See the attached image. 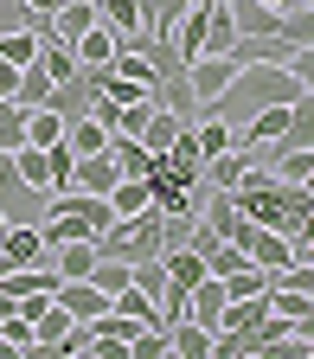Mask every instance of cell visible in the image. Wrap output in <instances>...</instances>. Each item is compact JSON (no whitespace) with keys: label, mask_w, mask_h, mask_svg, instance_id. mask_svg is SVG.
Wrapping results in <instances>:
<instances>
[{"label":"cell","mask_w":314,"mask_h":359,"mask_svg":"<svg viewBox=\"0 0 314 359\" xmlns=\"http://www.w3.org/2000/svg\"><path fill=\"white\" fill-rule=\"evenodd\" d=\"M45 205H52V193H39L20 180L13 154L0 148V212H7V224H45Z\"/></svg>","instance_id":"6da1fadb"},{"label":"cell","mask_w":314,"mask_h":359,"mask_svg":"<svg viewBox=\"0 0 314 359\" xmlns=\"http://www.w3.org/2000/svg\"><path fill=\"white\" fill-rule=\"evenodd\" d=\"M238 244H244L250 263H263V269H289V263H295V238H289V231H269V224H257V218H250V231H244Z\"/></svg>","instance_id":"7a4b0ae2"},{"label":"cell","mask_w":314,"mask_h":359,"mask_svg":"<svg viewBox=\"0 0 314 359\" xmlns=\"http://www.w3.org/2000/svg\"><path fill=\"white\" fill-rule=\"evenodd\" d=\"M199 193H205V224H212L218 238L238 244V238L250 231V212L238 205V193H224V187H199Z\"/></svg>","instance_id":"3957f363"},{"label":"cell","mask_w":314,"mask_h":359,"mask_svg":"<svg viewBox=\"0 0 314 359\" xmlns=\"http://www.w3.org/2000/svg\"><path fill=\"white\" fill-rule=\"evenodd\" d=\"M0 257H7V263H52V238H45V224H7Z\"/></svg>","instance_id":"277c9868"},{"label":"cell","mask_w":314,"mask_h":359,"mask_svg":"<svg viewBox=\"0 0 314 359\" xmlns=\"http://www.w3.org/2000/svg\"><path fill=\"white\" fill-rule=\"evenodd\" d=\"M103 244L97 238H71V244H52V269H58V283H83L90 269H97Z\"/></svg>","instance_id":"5b68a950"},{"label":"cell","mask_w":314,"mask_h":359,"mask_svg":"<svg viewBox=\"0 0 314 359\" xmlns=\"http://www.w3.org/2000/svg\"><path fill=\"white\" fill-rule=\"evenodd\" d=\"M161 257H167V289H186V295H193V289L212 276V269H205V250H193V244H167Z\"/></svg>","instance_id":"8992f818"},{"label":"cell","mask_w":314,"mask_h":359,"mask_svg":"<svg viewBox=\"0 0 314 359\" xmlns=\"http://www.w3.org/2000/svg\"><path fill=\"white\" fill-rule=\"evenodd\" d=\"M289 109H295V103H269V109H257V116L238 128V148H269V142H282V135H289Z\"/></svg>","instance_id":"52a82bcc"},{"label":"cell","mask_w":314,"mask_h":359,"mask_svg":"<svg viewBox=\"0 0 314 359\" xmlns=\"http://www.w3.org/2000/svg\"><path fill=\"white\" fill-rule=\"evenodd\" d=\"M116 180H122V167H116V154L103 148V154H77V173H71V187L77 193H116Z\"/></svg>","instance_id":"ba28073f"},{"label":"cell","mask_w":314,"mask_h":359,"mask_svg":"<svg viewBox=\"0 0 314 359\" xmlns=\"http://www.w3.org/2000/svg\"><path fill=\"white\" fill-rule=\"evenodd\" d=\"M186 77H193V97H199V103H212L218 90L238 77V65L224 58V52H205V58H193V65H186Z\"/></svg>","instance_id":"9c48e42d"},{"label":"cell","mask_w":314,"mask_h":359,"mask_svg":"<svg viewBox=\"0 0 314 359\" xmlns=\"http://www.w3.org/2000/svg\"><path fill=\"white\" fill-rule=\"evenodd\" d=\"M71 327H77V314L52 295V302H45L39 314H32V334H39V353H58L64 340H71Z\"/></svg>","instance_id":"30bf717a"},{"label":"cell","mask_w":314,"mask_h":359,"mask_svg":"<svg viewBox=\"0 0 314 359\" xmlns=\"http://www.w3.org/2000/svg\"><path fill=\"white\" fill-rule=\"evenodd\" d=\"M205 20H212V0H193V7H186V20H179L173 26V52L179 58H205Z\"/></svg>","instance_id":"8fae6325"},{"label":"cell","mask_w":314,"mask_h":359,"mask_svg":"<svg viewBox=\"0 0 314 359\" xmlns=\"http://www.w3.org/2000/svg\"><path fill=\"white\" fill-rule=\"evenodd\" d=\"M173 359H212L218 353V334L205 327V321H193V314H186V321H173Z\"/></svg>","instance_id":"7c38bea8"},{"label":"cell","mask_w":314,"mask_h":359,"mask_svg":"<svg viewBox=\"0 0 314 359\" xmlns=\"http://www.w3.org/2000/svg\"><path fill=\"white\" fill-rule=\"evenodd\" d=\"M71 45H77V65H90V71H103V65H116V52H122V39H116V32L103 26V20L90 26V32H77Z\"/></svg>","instance_id":"4fadbf2b"},{"label":"cell","mask_w":314,"mask_h":359,"mask_svg":"<svg viewBox=\"0 0 314 359\" xmlns=\"http://www.w3.org/2000/svg\"><path fill=\"white\" fill-rule=\"evenodd\" d=\"M224 302H231V289H224V276H205L193 295H186V314L193 321H205L212 334H218V314H224Z\"/></svg>","instance_id":"5bb4252c"},{"label":"cell","mask_w":314,"mask_h":359,"mask_svg":"<svg viewBox=\"0 0 314 359\" xmlns=\"http://www.w3.org/2000/svg\"><path fill=\"white\" fill-rule=\"evenodd\" d=\"M244 173H250V148H238V142H231L224 154H212V161H205V187H224V193H231Z\"/></svg>","instance_id":"9a60e30c"},{"label":"cell","mask_w":314,"mask_h":359,"mask_svg":"<svg viewBox=\"0 0 314 359\" xmlns=\"http://www.w3.org/2000/svg\"><path fill=\"white\" fill-rule=\"evenodd\" d=\"M58 302L77 314V321H97V314L109 308V295H103L97 283H90V276H83V283H58Z\"/></svg>","instance_id":"2e32d148"},{"label":"cell","mask_w":314,"mask_h":359,"mask_svg":"<svg viewBox=\"0 0 314 359\" xmlns=\"http://www.w3.org/2000/svg\"><path fill=\"white\" fill-rule=\"evenodd\" d=\"M109 154H116V167L135 173V180H148V173H154V154H148L142 135H109Z\"/></svg>","instance_id":"e0dca14e"},{"label":"cell","mask_w":314,"mask_h":359,"mask_svg":"<svg viewBox=\"0 0 314 359\" xmlns=\"http://www.w3.org/2000/svg\"><path fill=\"white\" fill-rule=\"evenodd\" d=\"M109 205H116V218L148 212V205H154V180H135V173H122V180H116V193H109Z\"/></svg>","instance_id":"ac0fdd59"},{"label":"cell","mask_w":314,"mask_h":359,"mask_svg":"<svg viewBox=\"0 0 314 359\" xmlns=\"http://www.w3.org/2000/svg\"><path fill=\"white\" fill-rule=\"evenodd\" d=\"M97 20H103V7H90V0H64V7L52 13V32L58 39H77V32H90Z\"/></svg>","instance_id":"d6986e66"},{"label":"cell","mask_w":314,"mask_h":359,"mask_svg":"<svg viewBox=\"0 0 314 359\" xmlns=\"http://www.w3.org/2000/svg\"><path fill=\"white\" fill-rule=\"evenodd\" d=\"M13 103H20V109H45V103H52V71H45V65H26Z\"/></svg>","instance_id":"ffe728a7"},{"label":"cell","mask_w":314,"mask_h":359,"mask_svg":"<svg viewBox=\"0 0 314 359\" xmlns=\"http://www.w3.org/2000/svg\"><path fill=\"white\" fill-rule=\"evenodd\" d=\"M179 128H186V122H179L173 109H161V103H154V116H148V128H142V142H148V154H167V148L179 142Z\"/></svg>","instance_id":"44dd1931"},{"label":"cell","mask_w":314,"mask_h":359,"mask_svg":"<svg viewBox=\"0 0 314 359\" xmlns=\"http://www.w3.org/2000/svg\"><path fill=\"white\" fill-rule=\"evenodd\" d=\"M282 148H314V90H301L295 109H289V135H282Z\"/></svg>","instance_id":"7402d4cb"},{"label":"cell","mask_w":314,"mask_h":359,"mask_svg":"<svg viewBox=\"0 0 314 359\" xmlns=\"http://www.w3.org/2000/svg\"><path fill=\"white\" fill-rule=\"evenodd\" d=\"M238 20H231V0H212V20H205V52H231Z\"/></svg>","instance_id":"603a6c76"},{"label":"cell","mask_w":314,"mask_h":359,"mask_svg":"<svg viewBox=\"0 0 314 359\" xmlns=\"http://www.w3.org/2000/svg\"><path fill=\"white\" fill-rule=\"evenodd\" d=\"M193 135H199V154H205V161H212V154H224V148L238 142V128H231V122H218V116H199V122H193Z\"/></svg>","instance_id":"cb8c5ba5"},{"label":"cell","mask_w":314,"mask_h":359,"mask_svg":"<svg viewBox=\"0 0 314 359\" xmlns=\"http://www.w3.org/2000/svg\"><path fill=\"white\" fill-rule=\"evenodd\" d=\"M39 32L32 26H20V32H0V58H13V65H39Z\"/></svg>","instance_id":"d4e9b609"},{"label":"cell","mask_w":314,"mask_h":359,"mask_svg":"<svg viewBox=\"0 0 314 359\" xmlns=\"http://www.w3.org/2000/svg\"><path fill=\"white\" fill-rule=\"evenodd\" d=\"M20 142H26V109H20L13 97H0V148L13 154Z\"/></svg>","instance_id":"484cf974"},{"label":"cell","mask_w":314,"mask_h":359,"mask_svg":"<svg viewBox=\"0 0 314 359\" xmlns=\"http://www.w3.org/2000/svg\"><path fill=\"white\" fill-rule=\"evenodd\" d=\"M282 39L289 45H314V7H301V0L282 7Z\"/></svg>","instance_id":"4316f807"},{"label":"cell","mask_w":314,"mask_h":359,"mask_svg":"<svg viewBox=\"0 0 314 359\" xmlns=\"http://www.w3.org/2000/svg\"><path fill=\"white\" fill-rule=\"evenodd\" d=\"M135 289H148L161 302L167 295V257H142V263H135Z\"/></svg>","instance_id":"83f0119b"},{"label":"cell","mask_w":314,"mask_h":359,"mask_svg":"<svg viewBox=\"0 0 314 359\" xmlns=\"http://www.w3.org/2000/svg\"><path fill=\"white\" fill-rule=\"evenodd\" d=\"M289 71H295L301 90H314V45H295V52H289Z\"/></svg>","instance_id":"f1b7e54d"},{"label":"cell","mask_w":314,"mask_h":359,"mask_svg":"<svg viewBox=\"0 0 314 359\" xmlns=\"http://www.w3.org/2000/svg\"><path fill=\"white\" fill-rule=\"evenodd\" d=\"M20 26H32V7L26 0H0V32H20Z\"/></svg>","instance_id":"f546056e"},{"label":"cell","mask_w":314,"mask_h":359,"mask_svg":"<svg viewBox=\"0 0 314 359\" xmlns=\"http://www.w3.org/2000/svg\"><path fill=\"white\" fill-rule=\"evenodd\" d=\"M20 71H26V65H13V58H0V97H13V90H20Z\"/></svg>","instance_id":"4dcf8cb0"},{"label":"cell","mask_w":314,"mask_h":359,"mask_svg":"<svg viewBox=\"0 0 314 359\" xmlns=\"http://www.w3.org/2000/svg\"><path fill=\"white\" fill-rule=\"evenodd\" d=\"M295 257H301V263H314V231H301V238H295Z\"/></svg>","instance_id":"1f68e13d"},{"label":"cell","mask_w":314,"mask_h":359,"mask_svg":"<svg viewBox=\"0 0 314 359\" xmlns=\"http://www.w3.org/2000/svg\"><path fill=\"white\" fill-rule=\"evenodd\" d=\"M263 7H276V13H282V7H295V0H263Z\"/></svg>","instance_id":"d6a6232c"},{"label":"cell","mask_w":314,"mask_h":359,"mask_svg":"<svg viewBox=\"0 0 314 359\" xmlns=\"http://www.w3.org/2000/svg\"><path fill=\"white\" fill-rule=\"evenodd\" d=\"M0 238H7V212H0Z\"/></svg>","instance_id":"836d02e7"}]
</instances>
